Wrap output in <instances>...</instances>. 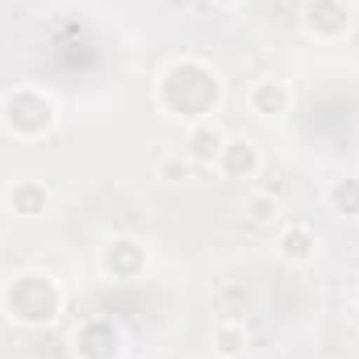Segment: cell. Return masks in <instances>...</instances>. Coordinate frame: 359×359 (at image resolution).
Returning a JSON list of instances; mask_svg holds the SVG:
<instances>
[{
    "label": "cell",
    "instance_id": "obj_12",
    "mask_svg": "<svg viewBox=\"0 0 359 359\" xmlns=\"http://www.w3.org/2000/svg\"><path fill=\"white\" fill-rule=\"evenodd\" d=\"M247 351H251V330H247V322L234 318V313L217 318V322H213V355L217 359H247Z\"/></svg>",
    "mask_w": 359,
    "mask_h": 359
},
{
    "label": "cell",
    "instance_id": "obj_17",
    "mask_svg": "<svg viewBox=\"0 0 359 359\" xmlns=\"http://www.w3.org/2000/svg\"><path fill=\"white\" fill-rule=\"evenodd\" d=\"M243 4H247V0H213V8H226V13H230V8H243Z\"/></svg>",
    "mask_w": 359,
    "mask_h": 359
},
{
    "label": "cell",
    "instance_id": "obj_5",
    "mask_svg": "<svg viewBox=\"0 0 359 359\" xmlns=\"http://www.w3.org/2000/svg\"><path fill=\"white\" fill-rule=\"evenodd\" d=\"M100 276L113 280V284H134L151 271V247L134 234H113L104 247H100Z\"/></svg>",
    "mask_w": 359,
    "mask_h": 359
},
{
    "label": "cell",
    "instance_id": "obj_7",
    "mask_svg": "<svg viewBox=\"0 0 359 359\" xmlns=\"http://www.w3.org/2000/svg\"><path fill=\"white\" fill-rule=\"evenodd\" d=\"M213 172L222 180H230V184L259 180V172H264V151H259V142L247 138V134H230L226 147H222V155H217V163H213Z\"/></svg>",
    "mask_w": 359,
    "mask_h": 359
},
{
    "label": "cell",
    "instance_id": "obj_4",
    "mask_svg": "<svg viewBox=\"0 0 359 359\" xmlns=\"http://www.w3.org/2000/svg\"><path fill=\"white\" fill-rule=\"evenodd\" d=\"M72 355L76 359H121L126 355V330L109 313H88L72 330Z\"/></svg>",
    "mask_w": 359,
    "mask_h": 359
},
{
    "label": "cell",
    "instance_id": "obj_10",
    "mask_svg": "<svg viewBox=\"0 0 359 359\" xmlns=\"http://www.w3.org/2000/svg\"><path fill=\"white\" fill-rule=\"evenodd\" d=\"M226 130H222V121L217 117H209V121H196V126H184V155L196 163V168H209L213 172V163H217V155H222V147H226Z\"/></svg>",
    "mask_w": 359,
    "mask_h": 359
},
{
    "label": "cell",
    "instance_id": "obj_14",
    "mask_svg": "<svg viewBox=\"0 0 359 359\" xmlns=\"http://www.w3.org/2000/svg\"><path fill=\"white\" fill-rule=\"evenodd\" d=\"M243 213H247V222H255V226H280L284 205H280L276 192H251L247 205H243Z\"/></svg>",
    "mask_w": 359,
    "mask_h": 359
},
{
    "label": "cell",
    "instance_id": "obj_3",
    "mask_svg": "<svg viewBox=\"0 0 359 359\" xmlns=\"http://www.w3.org/2000/svg\"><path fill=\"white\" fill-rule=\"evenodd\" d=\"M63 121L59 96L42 84H13L0 96V130L13 142H46Z\"/></svg>",
    "mask_w": 359,
    "mask_h": 359
},
{
    "label": "cell",
    "instance_id": "obj_16",
    "mask_svg": "<svg viewBox=\"0 0 359 359\" xmlns=\"http://www.w3.org/2000/svg\"><path fill=\"white\" fill-rule=\"evenodd\" d=\"M347 309H351V322H355V330H359V284L351 288V301H347Z\"/></svg>",
    "mask_w": 359,
    "mask_h": 359
},
{
    "label": "cell",
    "instance_id": "obj_9",
    "mask_svg": "<svg viewBox=\"0 0 359 359\" xmlns=\"http://www.w3.org/2000/svg\"><path fill=\"white\" fill-rule=\"evenodd\" d=\"M247 109H251L259 121L288 117V113H292V84L280 80V76H259V80H251V88H247Z\"/></svg>",
    "mask_w": 359,
    "mask_h": 359
},
{
    "label": "cell",
    "instance_id": "obj_11",
    "mask_svg": "<svg viewBox=\"0 0 359 359\" xmlns=\"http://www.w3.org/2000/svg\"><path fill=\"white\" fill-rule=\"evenodd\" d=\"M276 251H280V259H284L288 268L313 264V255H318V234H313V226H305V222H284L280 234H276Z\"/></svg>",
    "mask_w": 359,
    "mask_h": 359
},
{
    "label": "cell",
    "instance_id": "obj_1",
    "mask_svg": "<svg viewBox=\"0 0 359 359\" xmlns=\"http://www.w3.org/2000/svg\"><path fill=\"white\" fill-rule=\"evenodd\" d=\"M151 100L163 117H172L180 126H196L222 113L226 104V80L222 72L201 59V55H176L172 63H163V72L155 76Z\"/></svg>",
    "mask_w": 359,
    "mask_h": 359
},
{
    "label": "cell",
    "instance_id": "obj_15",
    "mask_svg": "<svg viewBox=\"0 0 359 359\" xmlns=\"http://www.w3.org/2000/svg\"><path fill=\"white\" fill-rule=\"evenodd\" d=\"M192 172H201L184 151H176V155H168V159H159V180H188Z\"/></svg>",
    "mask_w": 359,
    "mask_h": 359
},
{
    "label": "cell",
    "instance_id": "obj_6",
    "mask_svg": "<svg viewBox=\"0 0 359 359\" xmlns=\"http://www.w3.org/2000/svg\"><path fill=\"white\" fill-rule=\"evenodd\" d=\"M301 29L313 42H343L355 29V4L351 0H305Z\"/></svg>",
    "mask_w": 359,
    "mask_h": 359
},
{
    "label": "cell",
    "instance_id": "obj_2",
    "mask_svg": "<svg viewBox=\"0 0 359 359\" xmlns=\"http://www.w3.org/2000/svg\"><path fill=\"white\" fill-rule=\"evenodd\" d=\"M67 288L46 268H17L0 284V313L17 330H46L63 318Z\"/></svg>",
    "mask_w": 359,
    "mask_h": 359
},
{
    "label": "cell",
    "instance_id": "obj_13",
    "mask_svg": "<svg viewBox=\"0 0 359 359\" xmlns=\"http://www.w3.org/2000/svg\"><path fill=\"white\" fill-rule=\"evenodd\" d=\"M326 209L343 222H359V176H339L326 184Z\"/></svg>",
    "mask_w": 359,
    "mask_h": 359
},
{
    "label": "cell",
    "instance_id": "obj_8",
    "mask_svg": "<svg viewBox=\"0 0 359 359\" xmlns=\"http://www.w3.org/2000/svg\"><path fill=\"white\" fill-rule=\"evenodd\" d=\"M50 205H55V192H50V184H42V180H13V184L4 188V209H8L17 222H38V217L50 213Z\"/></svg>",
    "mask_w": 359,
    "mask_h": 359
}]
</instances>
